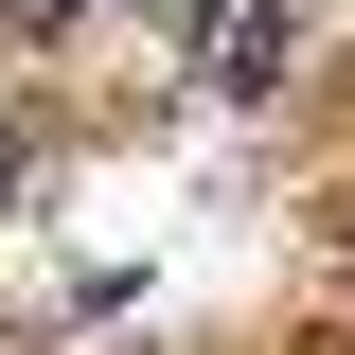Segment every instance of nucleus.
Wrapping results in <instances>:
<instances>
[{"label": "nucleus", "mask_w": 355, "mask_h": 355, "mask_svg": "<svg viewBox=\"0 0 355 355\" xmlns=\"http://www.w3.org/2000/svg\"><path fill=\"white\" fill-rule=\"evenodd\" d=\"M214 71H231V89H266V71H284V0H249V18H231V36H214Z\"/></svg>", "instance_id": "f257e3e1"}, {"label": "nucleus", "mask_w": 355, "mask_h": 355, "mask_svg": "<svg viewBox=\"0 0 355 355\" xmlns=\"http://www.w3.org/2000/svg\"><path fill=\"white\" fill-rule=\"evenodd\" d=\"M71 18H89V0H0V36H18V53H36V36H71Z\"/></svg>", "instance_id": "f03ea898"}, {"label": "nucleus", "mask_w": 355, "mask_h": 355, "mask_svg": "<svg viewBox=\"0 0 355 355\" xmlns=\"http://www.w3.org/2000/svg\"><path fill=\"white\" fill-rule=\"evenodd\" d=\"M0 178H18V142H0Z\"/></svg>", "instance_id": "7ed1b4c3"}]
</instances>
